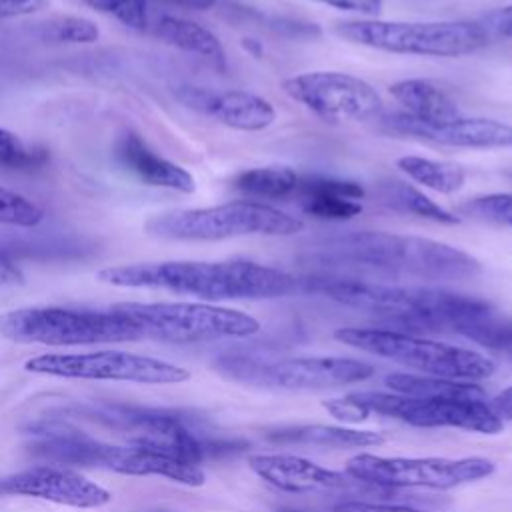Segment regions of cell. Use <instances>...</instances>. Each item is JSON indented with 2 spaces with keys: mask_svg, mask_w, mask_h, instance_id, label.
<instances>
[{
  "mask_svg": "<svg viewBox=\"0 0 512 512\" xmlns=\"http://www.w3.org/2000/svg\"><path fill=\"white\" fill-rule=\"evenodd\" d=\"M494 472L488 458H402L356 454L346 462V474L362 484L384 488L448 490L482 480Z\"/></svg>",
  "mask_w": 512,
  "mask_h": 512,
  "instance_id": "9c48e42d",
  "label": "cell"
},
{
  "mask_svg": "<svg viewBox=\"0 0 512 512\" xmlns=\"http://www.w3.org/2000/svg\"><path fill=\"white\" fill-rule=\"evenodd\" d=\"M24 284V272L6 256L0 252V288Z\"/></svg>",
  "mask_w": 512,
  "mask_h": 512,
  "instance_id": "f35d334b",
  "label": "cell"
},
{
  "mask_svg": "<svg viewBox=\"0 0 512 512\" xmlns=\"http://www.w3.org/2000/svg\"><path fill=\"white\" fill-rule=\"evenodd\" d=\"M300 208L320 220H350L362 212L364 188L356 182L334 178L298 180L296 192Z\"/></svg>",
  "mask_w": 512,
  "mask_h": 512,
  "instance_id": "ffe728a7",
  "label": "cell"
},
{
  "mask_svg": "<svg viewBox=\"0 0 512 512\" xmlns=\"http://www.w3.org/2000/svg\"><path fill=\"white\" fill-rule=\"evenodd\" d=\"M482 26L488 30L490 36L494 34L500 38H512V4L488 12Z\"/></svg>",
  "mask_w": 512,
  "mask_h": 512,
  "instance_id": "d590c367",
  "label": "cell"
},
{
  "mask_svg": "<svg viewBox=\"0 0 512 512\" xmlns=\"http://www.w3.org/2000/svg\"><path fill=\"white\" fill-rule=\"evenodd\" d=\"M396 168H400L414 182L424 184L426 188L440 194H454L466 182L464 170L454 162L430 160L422 156H402L396 160Z\"/></svg>",
  "mask_w": 512,
  "mask_h": 512,
  "instance_id": "484cf974",
  "label": "cell"
},
{
  "mask_svg": "<svg viewBox=\"0 0 512 512\" xmlns=\"http://www.w3.org/2000/svg\"><path fill=\"white\" fill-rule=\"evenodd\" d=\"M334 32L354 44L414 56L454 58L484 48L490 40L482 22L442 20V22H388V20H346Z\"/></svg>",
  "mask_w": 512,
  "mask_h": 512,
  "instance_id": "52a82bcc",
  "label": "cell"
},
{
  "mask_svg": "<svg viewBox=\"0 0 512 512\" xmlns=\"http://www.w3.org/2000/svg\"><path fill=\"white\" fill-rule=\"evenodd\" d=\"M48 160L46 150L28 148L16 134L0 128V166L10 170H36Z\"/></svg>",
  "mask_w": 512,
  "mask_h": 512,
  "instance_id": "4dcf8cb0",
  "label": "cell"
},
{
  "mask_svg": "<svg viewBox=\"0 0 512 512\" xmlns=\"http://www.w3.org/2000/svg\"><path fill=\"white\" fill-rule=\"evenodd\" d=\"M338 10L358 12L364 16H376L382 10V0H314Z\"/></svg>",
  "mask_w": 512,
  "mask_h": 512,
  "instance_id": "8d00e7d4",
  "label": "cell"
},
{
  "mask_svg": "<svg viewBox=\"0 0 512 512\" xmlns=\"http://www.w3.org/2000/svg\"><path fill=\"white\" fill-rule=\"evenodd\" d=\"M156 34L164 42H168L184 52H192V54H198V56L210 60L220 70L226 68V52H224V46L220 44V40L208 28H204L192 20H184V18H176V16H162L156 24Z\"/></svg>",
  "mask_w": 512,
  "mask_h": 512,
  "instance_id": "603a6c76",
  "label": "cell"
},
{
  "mask_svg": "<svg viewBox=\"0 0 512 512\" xmlns=\"http://www.w3.org/2000/svg\"><path fill=\"white\" fill-rule=\"evenodd\" d=\"M0 498H2V496H0Z\"/></svg>",
  "mask_w": 512,
  "mask_h": 512,
  "instance_id": "7bdbcfd3",
  "label": "cell"
},
{
  "mask_svg": "<svg viewBox=\"0 0 512 512\" xmlns=\"http://www.w3.org/2000/svg\"><path fill=\"white\" fill-rule=\"evenodd\" d=\"M316 290L344 306L414 330H454L460 334L466 326L492 316V306L486 300L442 288L332 278L320 280Z\"/></svg>",
  "mask_w": 512,
  "mask_h": 512,
  "instance_id": "7a4b0ae2",
  "label": "cell"
},
{
  "mask_svg": "<svg viewBox=\"0 0 512 512\" xmlns=\"http://www.w3.org/2000/svg\"><path fill=\"white\" fill-rule=\"evenodd\" d=\"M390 94L406 108V114L418 120L436 122L460 116L458 102L454 100L450 90L444 88L440 82L428 78H410L394 82L390 86Z\"/></svg>",
  "mask_w": 512,
  "mask_h": 512,
  "instance_id": "7402d4cb",
  "label": "cell"
},
{
  "mask_svg": "<svg viewBox=\"0 0 512 512\" xmlns=\"http://www.w3.org/2000/svg\"><path fill=\"white\" fill-rule=\"evenodd\" d=\"M176 96L188 108L216 118L234 130L256 132L268 128L276 120L274 106L266 98L248 90L212 92L206 88L182 86L176 90Z\"/></svg>",
  "mask_w": 512,
  "mask_h": 512,
  "instance_id": "2e32d148",
  "label": "cell"
},
{
  "mask_svg": "<svg viewBox=\"0 0 512 512\" xmlns=\"http://www.w3.org/2000/svg\"><path fill=\"white\" fill-rule=\"evenodd\" d=\"M332 512H428L402 504H386V502H366V500H348L340 502L332 508Z\"/></svg>",
  "mask_w": 512,
  "mask_h": 512,
  "instance_id": "836d02e7",
  "label": "cell"
},
{
  "mask_svg": "<svg viewBox=\"0 0 512 512\" xmlns=\"http://www.w3.org/2000/svg\"><path fill=\"white\" fill-rule=\"evenodd\" d=\"M280 512H306V510H294V508H284V510H280Z\"/></svg>",
  "mask_w": 512,
  "mask_h": 512,
  "instance_id": "b9f144b4",
  "label": "cell"
},
{
  "mask_svg": "<svg viewBox=\"0 0 512 512\" xmlns=\"http://www.w3.org/2000/svg\"><path fill=\"white\" fill-rule=\"evenodd\" d=\"M386 386L396 394L414 396V398H472L486 400V392L482 386L466 380H452L440 376H420L394 372L386 376Z\"/></svg>",
  "mask_w": 512,
  "mask_h": 512,
  "instance_id": "cb8c5ba5",
  "label": "cell"
},
{
  "mask_svg": "<svg viewBox=\"0 0 512 512\" xmlns=\"http://www.w3.org/2000/svg\"><path fill=\"white\" fill-rule=\"evenodd\" d=\"M248 466L266 484L294 494L346 488L354 480L344 472L324 468L294 454H254L248 458Z\"/></svg>",
  "mask_w": 512,
  "mask_h": 512,
  "instance_id": "ac0fdd59",
  "label": "cell"
},
{
  "mask_svg": "<svg viewBox=\"0 0 512 512\" xmlns=\"http://www.w3.org/2000/svg\"><path fill=\"white\" fill-rule=\"evenodd\" d=\"M218 368L234 380L286 390H322L362 382L374 374L368 362L342 356H306L258 362L252 358H222Z\"/></svg>",
  "mask_w": 512,
  "mask_h": 512,
  "instance_id": "8fae6325",
  "label": "cell"
},
{
  "mask_svg": "<svg viewBox=\"0 0 512 512\" xmlns=\"http://www.w3.org/2000/svg\"><path fill=\"white\" fill-rule=\"evenodd\" d=\"M384 128L394 134L414 136L442 146L456 148H512V126L494 118H464L450 120H418L406 112L392 114L384 120Z\"/></svg>",
  "mask_w": 512,
  "mask_h": 512,
  "instance_id": "9a60e30c",
  "label": "cell"
},
{
  "mask_svg": "<svg viewBox=\"0 0 512 512\" xmlns=\"http://www.w3.org/2000/svg\"><path fill=\"white\" fill-rule=\"evenodd\" d=\"M298 176L292 168L286 166H266V168H252L240 172L234 180L232 186L252 198H262V200H280L288 198L296 192L298 186Z\"/></svg>",
  "mask_w": 512,
  "mask_h": 512,
  "instance_id": "d4e9b609",
  "label": "cell"
},
{
  "mask_svg": "<svg viewBox=\"0 0 512 512\" xmlns=\"http://www.w3.org/2000/svg\"><path fill=\"white\" fill-rule=\"evenodd\" d=\"M96 278L120 288H160L208 302L278 298L290 294L296 286V280L288 272L250 260L122 264L102 268Z\"/></svg>",
  "mask_w": 512,
  "mask_h": 512,
  "instance_id": "6da1fadb",
  "label": "cell"
},
{
  "mask_svg": "<svg viewBox=\"0 0 512 512\" xmlns=\"http://www.w3.org/2000/svg\"><path fill=\"white\" fill-rule=\"evenodd\" d=\"M458 214L480 222L512 226V194H486L458 206Z\"/></svg>",
  "mask_w": 512,
  "mask_h": 512,
  "instance_id": "f546056e",
  "label": "cell"
},
{
  "mask_svg": "<svg viewBox=\"0 0 512 512\" xmlns=\"http://www.w3.org/2000/svg\"><path fill=\"white\" fill-rule=\"evenodd\" d=\"M24 370L56 378L132 384H180L190 378V372L178 364L124 350L38 354L24 362Z\"/></svg>",
  "mask_w": 512,
  "mask_h": 512,
  "instance_id": "30bf717a",
  "label": "cell"
},
{
  "mask_svg": "<svg viewBox=\"0 0 512 512\" xmlns=\"http://www.w3.org/2000/svg\"><path fill=\"white\" fill-rule=\"evenodd\" d=\"M116 158L144 184L190 194L196 190L194 176L172 160L156 154L136 132L126 130L116 142Z\"/></svg>",
  "mask_w": 512,
  "mask_h": 512,
  "instance_id": "d6986e66",
  "label": "cell"
},
{
  "mask_svg": "<svg viewBox=\"0 0 512 512\" xmlns=\"http://www.w3.org/2000/svg\"><path fill=\"white\" fill-rule=\"evenodd\" d=\"M322 406L338 420L342 422H360L368 416V412L358 406L350 396H344V398H332V400H326L322 402Z\"/></svg>",
  "mask_w": 512,
  "mask_h": 512,
  "instance_id": "e575fe53",
  "label": "cell"
},
{
  "mask_svg": "<svg viewBox=\"0 0 512 512\" xmlns=\"http://www.w3.org/2000/svg\"><path fill=\"white\" fill-rule=\"evenodd\" d=\"M0 336L18 344L80 346L132 342L142 334L116 310L28 306L0 314Z\"/></svg>",
  "mask_w": 512,
  "mask_h": 512,
  "instance_id": "5b68a950",
  "label": "cell"
},
{
  "mask_svg": "<svg viewBox=\"0 0 512 512\" xmlns=\"http://www.w3.org/2000/svg\"><path fill=\"white\" fill-rule=\"evenodd\" d=\"M46 2L48 0H0V20L32 14L46 6Z\"/></svg>",
  "mask_w": 512,
  "mask_h": 512,
  "instance_id": "74e56055",
  "label": "cell"
},
{
  "mask_svg": "<svg viewBox=\"0 0 512 512\" xmlns=\"http://www.w3.org/2000/svg\"><path fill=\"white\" fill-rule=\"evenodd\" d=\"M110 470L128 476H162L184 486H202L206 482V474L200 466L130 444L116 446Z\"/></svg>",
  "mask_w": 512,
  "mask_h": 512,
  "instance_id": "44dd1931",
  "label": "cell"
},
{
  "mask_svg": "<svg viewBox=\"0 0 512 512\" xmlns=\"http://www.w3.org/2000/svg\"><path fill=\"white\" fill-rule=\"evenodd\" d=\"M334 338L352 348L424 372L426 376L476 382L492 376L496 370L494 360L480 352L400 330L340 328L334 332Z\"/></svg>",
  "mask_w": 512,
  "mask_h": 512,
  "instance_id": "8992f818",
  "label": "cell"
},
{
  "mask_svg": "<svg viewBox=\"0 0 512 512\" xmlns=\"http://www.w3.org/2000/svg\"><path fill=\"white\" fill-rule=\"evenodd\" d=\"M380 196L384 204L392 206L394 210L414 214L438 224H460V216L448 212L428 196H424L420 190L404 184V182H388L382 186Z\"/></svg>",
  "mask_w": 512,
  "mask_h": 512,
  "instance_id": "83f0119b",
  "label": "cell"
},
{
  "mask_svg": "<svg viewBox=\"0 0 512 512\" xmlns=\"http://www.w3.org/2000/svg\"><path fill=\"white\" fill-rule=\"evenodd\" d=\"M322 252L332 260L358 268L424 280L472 278L482 270L480 262L460 248L430 238L392 232L342 234L330 238Z\"/></svg>",
  "mask_w": 512,
  "mask_h": 512,
  "instance_id": "3957f363",
  "label": "cell"
},
{
  "mask_svg": "<svg viewBox=\"0 0 512 512\" xmlns=\"http://www.w3.org/2000/svg\"><path fill=\"white\" fill-rule=\"evenodd\" d=\"M110 308L136 324L142 336L174 344L246 338L260 330V322L254 316L214 304L120 302Z\"/></svg>",
  "mask_w": 512,
  "mask_h": 512,
  "instance_id": "ba28073f",
  "label": "cell"
},
{
  "mask_svg": "<svg viewBox=\"0 0 512 512\" xmlns=\"http://www.w3.org/2000/svg\"><path fill=\"white\" fill-rule=\"evenodd\" d=\"M488 404L500 416V420H512V386L498 392Z\"/></svg>",
  "mask_w": 512,
  "mask_h": 512,
  "instance_id": "ab89813d",
  "label": "cell"
},
{
  "mask_svg": "<svg viewBox=\"0 0 512 512\" xmlns=\"http://www.w3.org/2000/svg\"><path fill=\"white\" fill-rule=\"evenodd\" d=\"M30 454L48 464L86 466L110 470L116 446L90 438L76 428L42 422L30 428Z\"/></svg>",
  "mask_w": 512,
  "mask_h": 512,
  "instance_id": "e0dca14e",
  "label": "cell"
},
{
  "mask_svg": "<svg viewBox=\"0 0 512 512\" xmlns=\"http://www.w3.org/2000/svg\"><path fill=\"white\" fill-rule=\"evenodd\" d=\"M160 2L176 8H186V10H208L216 4V0H160Z\"/></svg>",
  "mask_w": 512,
  "mask_h": 512,
  "instance_id": "60d3db41",
  "label": "cell"
},
{
  "mask_svg": "<svg viewBox=\"0 0 512 512\" xmlns=\"http://www.w3.org/2000/svg\"><path fill=\"white\" fill-rule=\"evenodd\" d=\"M38 34L50 42L92 44L100 38V28L82 16H54L48 22H42Z\"/></svg>",
  "mask_w": 512,
  "mask_h": 512,
  "instance_id": "f1b7e54d",
  "label": "cell"
},
{
  "mask_svg": "<svg viewBox=\"0 0 512 512\" xmlns=\"http://www.w3.org/2000/svg\"><path fill=\"white\" fill-rule=\"evenodd\" d=\"M304 222L264 202L236 200L208 208H182L150 216L144 232L160 240H224L234 236H294Z\"/></svg>",
  "mask_w": 512,
  "mask_h": 512,
  "instance_id": "277c9868",
  "label": "cell"
},
{
  "mask_svg": "<svg viewBox=\"0 0 512 512\" xmlns=\"http://www.w3.org/2000/svg\"><path fill=\"white\" fill-rule=\"evenodd\" d=\"M368 414L376 412L418 428H462L480 434H498L504 420L484 400L472 398H414L386 392L348 394Z\"/></svg>",
  "mask_w": 512,
  "mask_h": 512,
  "instance_id": "7c38bea8",
  "label": "cell"
},
{
  "mask_svg": "<svg viewBox=\"0 0 512 512\" xmlns=\"http://www.w3.org/2000/svg\"><path fill=\"white\" fill-rule=\"evenodd\" d=\"M274 440H288V442H312L322 446H378L384 442V436L372 430H356L346 426H326V424H312V426H298L292 430H284L272 436Z\"/></svg>",
  "mask_w": 512,
  "mask_h": 512,
  "instance_id": "4316f807",
  "label": "cell"
},
{
  "mask_svg": "<svg viewBox=\"0 0 512 512\" xmlns=\"http://www.w3.org/2000/svg\"><path fill=\"white\" fill-rule=\"evenodd\" d=\"M0 496H28L72 508H100L112 502V494L66 466H32L0 476Z\"/></svg>",
  "mask_w": 512,
  "mask_h": 512,
  "instance_id": "5bb4252c",
  "label": "cell"
},
{
  "mask_svg": "<svg viewBox=\"0 0 512 512\" xmlns=\"http://www.w3.org/2000/svg\"><path fill=\"white\" fill-rule=\"evenodd\" d=\"M284 92L326 122H368L380 118L382 98L366 80L334 72H304L282 82Z\"/></svg>",
  "mask_w": 512,
  "mask_h": 512,
  "instance_id": "4fadbf2b",
  "label": "cell"
},
{
  "mask_svg": "<svg viewBox=\"0 0 512 512\" xmlns=\"http://www.w3.org/2000/svg\"><path fill=\"white\" fill-rule=\"evenodd\" d=\"M86 6L110 14L124 26L144 30L148 24V0H82Z\"/></svg>",
  "mask_w": 512,
  "mask_h": 512,
  "instance_id": "d6a6232c",
  "label": "cell"
},
{
  "mask_svg": "<svg viewBox=\"0 0 512 512\" xmlns=\"http://www.w3.org/2000/svg\"><path fill=\"white\" fill-rule=\"evenodd\" d=\"M44 210L22 194L0 188V224L32 228L40 224Z\"/></svg>",
  "mask_w": 512,
  "mask_h": 512,
  "instance_id": "1f68e13d",
  "label": "cell"
}]
</instances>
